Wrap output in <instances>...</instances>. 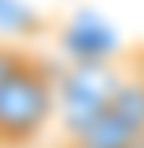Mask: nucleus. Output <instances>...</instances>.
<instances>
[{"label": "nucleus", "mask_w": 144, "mask_h": 148, "mask_svg": "<svg viewBox=\"0 0 144 148\" xmlns=\"http://www.w3.org/2000/svg\"><path fill=\"white\" fill-rule=\"evenodd\" d=\"M55 109H59V90L51 66L23 51L20 66L0 86V148L31 144Z\"/></svg>", "instance_id": "1"}, {"label": "nucleus", "mask_w": 144, "mask_h": 148, "mask_svg": "<svg viewBox=\"0 0 144 148\" xmlns=\"http://www.w3.org/2000/svg\"><path fill=\"white\" fill-rule=\"evenodd\" d=\"M136 148H144V136H140V144H136Z\"/></svg>", "instance_id": "6"}, {"label": "nucleus", "mask_w": 144, "mask_h": 148, "mask_svg": "<svg viewBox=\"0 0 144 148\" xmlns=\"http://www.w3.org/2000/svg\"><path fill=\"white\" fill-rule=\"evenodd\" d=\"M132 70L144 78V47H140V51H132Z\"/></svg>", "instance_id": "5"}, {"label": "nucleus", "mask_w": 144, "mask_h": 148, "mask_svg": "<svg viewBox=\"0 0 144 148\" xmlns=\"http://www.w3.org/2000/svg\"><path fill=\"white\" fill-rule=\"evenodd\" d=\"M140 133L125 117H117L113 109H105L101 117H93L90 125H82L78 133H70L66 148H136Z\"/></svg>", "instance_id": "3"}, {"label": "nucleus", "mask_w": 144, "mask_h": 148, "mask_svg": "<svg viewBox=\"0 0 144 148\" xmlns=\"http://www.w3.org/2000/svg\"><path fill=\"white\" fill-rule=\"evenodd\" d=\"M117 82H121V74H113L109 66H98V62L66 74V82H62V121H66V133H78L82 125H90L93 117H101L109 109Z\"/></svg>", "instance_id": "2"}, {"label": "nucleus", "mask_w": 144, "mask_h": 148, "mask_svg": "<svg viewBox=\"0 0 144 148\" xmlns=\"http://www.w3.org/2000/svg\"><path fill=\"white\" fill-rule=\"evenodd\" d=\"M20 59H23V51H20V47L0 43V86H4V78H8V74L20 66Z\"/></svg>", "instance_id": "4"}]
</instances>
